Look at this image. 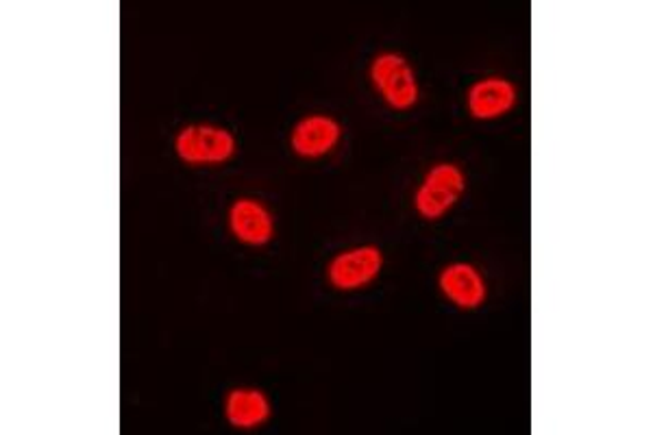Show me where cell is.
Instances as JSON below:
<instances>
[{
	"label": "cell",
	"instance_id": "6da1fadb",
	"mask_svg": "<svg viewBox=\"0 0 653 435\" xmlns=\"http://www.w3.org/2000/svg\"><path fill=\"white\" fill-rule=\"evenodd\" d=\"M375 88L394 109L412 108L419 101V85L412 68L403 57L394 53L381 54L371 70Z\"/></svg>",
	"mask_w": 653,
	"mask_h": 435
},
{
	"label": "cell",
	"instance_id": "7a4b0ae2",
	"mask_svg": "<svg viewBox=\"0 0 653 435\" xmlns=\"http://www.w3.org/2000/svg\"><path fill=\"white\" fill-rule=\"evenodd\" d=\"M233 149L231 133L217 127H188L177 138V153L188 163L227 162Z\"/></svg>",
	"mask_w": 653,
	"mask_h": 435
},
{
	"label": "cell",
	"instance_id": "3957f363",
	"mask_svg": "<svg viewBox=\"0 0 653 435\" xmlns=\"http://www.w3.org/2000/svg\"><path fill=\"white\" fill-rule=\"evenodd\" d=\"M381 271V253L375 246L338 255L329 266V281L340 290H355L373 281Z\"/></svg>",
	"mask_w": 653,
	"mask_h": 435
},
{
	"label": "cell",
	"instance_id": "277c9868",
	"mask_svg": "<svg viewBox=\"0 0 653 435\" xmlns=\"http://www.w3.org/2000/svg\"><path fill=\"white\" fill-rule=\"evenodd\" d=\"M340 138V127L326 115H312L292 131V149L303 158H321L329 153Z\"/></svg>",
	"mask_w": 653,
	"mask_h": 435
},
{
	"label": "cell",
	"instance_id": "5b68a950",
	"mask_svg": "<svg viewBox=\"0 0 653 435\" xmlns=\"http://www.w3.org/2000/svg\"><path fill=\"white\" fill-rule=\"evenodd\" d=\"M442 292L460 307H478L486 299V285L480 272L469 264H453L440 274Z\"/></svg>",
	"mask_w": 653,
	"mask_h": 435
},
{
	"label": "cell",
	"instance_id": "8992f818",
	"mask_svg": "<svg viewBox=\"0 0 653 435\" xmlns=\"http://www.w3.org/2000/svg\"><path fill=\"white\" fill-rule=\"evenodd\" d=\"M516 103V90L503 79H486L471 88L469 109L475 118L490 120L508 113Z\"/></svg>",
	"mask_w": 653,
	"mask_h": 435
},
{
	"label": "cell",
	"instance_id": "52a82bcc",
	"mask_svg": "<svg viewBox=\"0 0 653 435\" xmlns=\"http://www.w3.org/2000/svg\"><path fill=\"white\" fill-rule=\"evenodd\" d=\"M231 229L247 244H264L272 237V220L269 212L255 201H238L231 208Z\"/></svg>",
	"mask_w": 653,
	"mask_h": 435
},
{
	"label": "cell",
	"instance_id": "ba28073f",
	"mask_svg": "<svg viewBox=\"0 0 653 435\" xmlns=\"http://www.w3.org/2000/svg\"><path fill=\"white\" fill-rule=\"evenodd\" d=\"M271 414L269 401L255 390H235L227 398V418L235 427H258Z\"/></svg>",
	"mask_w": 653,
	"mask_h": 435
},
{
	"label": "cell",
	"instance_id": "9c48e42d",
	"mask_svg": "<svg viewBox=\"0 0 653 435\" xmlns=\"http://www.w3.org/2000/svg\"><path fill=\"white\" fill-rule=\"evenodd\" d=\"M455 201H458L455 196H451V194H446V192H442V190L430 188V185H425V183L419 188L416 199H414L419 214H421V216L430 218V220H435V218L442 216L449 208H453Z\"/></svg>",
	"mask_w": 653,
	"mask_h": 435
},
{
	"label": "cell",
	"instance_id": "30bf717a",
	"mask_svg": "<svg viewBox=\"0 0 653 435\" xmlns=\"http://www.w3.org/2000/svg\"><path fill=\"white\" fill-rule=\"evenodd\" d=\"M425 185L460 199V194L464 192V174L460 168H455L451 163H440L425 176Z\"/></svg>",
	"mask_w": 653,
	"mask_h": 435
}]
</instances>
